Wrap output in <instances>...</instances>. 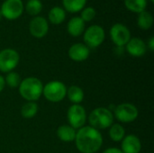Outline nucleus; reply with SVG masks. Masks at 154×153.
I'll return each instance as SVG.
<instances>
[{
	"mask_svg": "<svg viewBox=\"0 0 154 153\" xmlns=\"http://www.w3.org/2000/svg\"><path fill=\"white\" fill-rule=\"evenodd\" d=\"M75 143L79 152L96 153L103 145V137L98 130L90 125L83 126L77 131Z\"/></svg>",
	"mask_w": 154,
	"mask_h": 153,
	"instance_id": "nucleus-1",
	"label": "nucleus"
},
{
	"mask_svg": "<svg viewBox=\"0 0 154 153\" xmlns=\"http://www.w3.org/2000/svg\"><path fill=\"white\" fill-rule=\"evenodd\" d=\"M43 85L42 81L34 77H29L21 81L19 93L21 96L28 102L37 101L42 95Z\"/></svg>",
	"mask_w": 154,
	"mask_h": 153,
	"instance_id": "nucleus-2",
	"label": "nucleus"
},
{
	"mask_svg": "<svg viewBox=\"0 0 154 153\" xmlns=\"http://www.w3.org/2000/svg\"><path fill=\"white\" fill-rule=\"evenodd\" d=\"M88 122L91 127L98 131L106 129L113 124L114 115L108 108L97 107L90 113Z\"/></svg>",
	"mask_w": 154,
	"mask_h": 153,
	"instance_id": "nucleus-3",
	"label": "nucleus"
},
{
	"mask_svg": "<svg viewBox=\"0 0 154 153\" xmlns=\"http://www.w3.org/2000/svg\"><path fill=\"white\" fill-rule=\"evenodd\" d=\"M42 95L48 101L52 103H59L66 97L67 87L60 81L53 80L43 86Z\"/></svg>",
	"mask_w": 154,
	"mask_h": 153,
	"instance_id": "nucleus-4",
	"label": "nucleus"
},
{
	"mask_svg": "<svg viewBox=\"0 0 154 153\" xmlns=\"http://www.w3.org/2000/svg\"><path fill=\"white\" fill-rule=\"evenodd\" d=\"M106 32L102 26L98 24L90 25L87 28L83 33L84 44L88 48H97L99 47L105 41Z\"/></svg>",
	"mask_w": 154,
	"mask_h": 153,
	"instance_id": "nucleus-5",
	"label": "nucleus"
},
{
	"mask_svg": "<svg viewBox=\"0 0 154 153\" xmlns=\"http://www.w3.org/2000/svg\"><path fill=\"white\" fill-rule=\"evenodd\" d=\"M24 5L22 0H5L0 7L2 16L7 20L18 19L23 13Z\"/></svg>",
	"mask_w": 154,
	"mask_h": 153,
	"instance_id": "nucleus-6",
	"label": "nucleus"
},
{
	"mask_svg": "<svg viewBox=\"0 0 154 153\" xmlns=\"http://www.w3.org/2000/svg\"><path fill=\"white\" fill-rule=\"evenodd\" d=\"M20 60L19 53L14 49H4L0 50V71L9 73L18 65Z\"/></svg>",
	"mask_w": 154,
	"mask_h": 153,
	"instance_id": "nucleus-7",
	"label": "nucleus"
},
{
	"mask_svg": "<svg viewBox=\"0 0 154 153\" xmlns=\"http://www.w3.org/2000/svg\"><path fill=\"white\" fill-rule=\"evenodd\" d=\"M139 111L137 107L130 103H123L115 109L114 117L121 123H132L138 117Z\"/></svg>",
	"mask_w": 154,
	"mask_h": 153,
	"instance_id": "nucleus-8",
	"label": "nucleus"
},
{
	"mask_svg": "<svg viewBox=\"0 0 154 153\" xmlns=\"http://www.w3.org/2000/svg\"><path fill=\"white\" fill-rule=\"evenodd\" d=\"M110 38L116 47H124L131 39V32L123 23H115L110 29Z\"/></svg>",
	"mask_w": 154,
	"mask_h": 153,
	"instance_id": "nucleus-9",
	"label": "nucleus"
},
{
	"mask_svg": "<svg viewBox=\"0 0 154 153\" xmlns=\"http://www.w3.org/2000/svg\"><path fill=\"white\" fill-rule=\"evenodd\" d=\"M69 124L74 129H80L87 121V113L85 108L80 105H72L67 113Z\"/></svg>",
	"mask_w": 154,
	"mask_h": 153,
	"instance_id": "nucleus-10",
	"label": "nucleus"
},
{
	"mask_svg": "<svg viewBox=\"0 0 154 153\" xmlns=\"http://www.w3.org/2000/svg\"><path fill=\"white\" fill-rule=\"evenodd\" d=\"M29 32L34 38H43L49 32L48 21L43 16H34L29 23Z\"/></svg>",
	"mask_w": 154,
	"mask_h": 153,
	"instance_id": "nucleus-11",
	"label": "nucleus"
},
{
	"mask_svg": "<svg viewBox=\"0 0 154 153\" xmlns=\"http://www.w3.org/2000/svg\"><path fill=\"white\" fill-rule=\"evenodd\" d=\"M89 52H90L89 48L87 45L81 42H78L72 44L69 47L68 54L72 60L77 62H81L88 58Z\"/></svg>",
	"mask_w": 154,
	"mask_h": 153,
	"instance_id": "nucleus-12",
	"label": "nucleus"
},
{
	"mask_svg": "<svg viewBox=\"0 0 154 153\" xmlns=\"http://www.w3.org/2000/svg\"><path fill=\"white\" fill-rule=\"evenodd\" d=\"M126 51L133 57H142L146 53L147 46L144 41L138 37L131 38L125 45Z\"/></svg>",
	"mask_w": 154,
	"mask_h": 153,
	"instance_id": "nucleus-13",
	"label": "nucleus"
},
{
	"mask_svg": "<svg viewBox=\"0 0 154 153\" xmlns=\"http://www.w3.org/2000/svg\"><path fill=\"white\" fill-rule=\"evenodd\" d=\"M121 147L123 153H140L142 150V142L136 135L130 134L125 136L122 140Z\"/></svg>",
	"mask_w": 154,
	"mask_h": 153,
	"instance_id": "nucleus-14",
	"label": "nucleus"
},
{
	"mask_svg": "<svg viewBox=\"0 0 154 153\" xmlns=\"http://www.w3.org/2000/svg\"><path fill=\"white\" fill-rule=\"evenodd\" d=\"M85 24H86V23L79 16L72 17L68 23L67 31L71 36L79 37L84 33V32L86 30Z\"/></svg>",
	"mask_w": 154,
	"mask_h": 153,
	"instance_id": "nucleus-15",
	"label": "nucleus"
},
{
	"mask_svg": "<svg viewBox=\"0 0 154 153\" xmlns=\"http://www.w3.org/2000/svg\"><path fill=\"white\" fill-rule=\"evenodd\" d=\"M77 131L70 125H61L57 130L58 138L64 142H70L75 141Z\"/></svg>",
	"mask_w": 154,
	"mask_h": 153,
	"instance_id": "nucleus-16",
	"label": "nucleus"
},
{
	"mask_svg": "<svg viewBox=\"0 0 154 153\" xmlns=\"http://www.w3.org/2000/svg\"><path fill=\"white\" fill-rule=\"evenodd\" d=\"M48 19L52 24H60L66 19V11L60 6H54L49 11Z\"/></svg>",
	"mask_w": 154,
	"mask_h": 153,
	"instance_id": "nucleus-17",
	"label": "nucleus"
},
{
	"mask_svg": "<svg viewBox=\"0 0 154 153\" xmlns=\"http://www.w3.org/2000/svg\"><path fill=\"white\" fill-rule=\"evenodd\" d=\"M66 96L73 105H79L84 99V91L78 86H70L67 88Z\"/></svg>",
	"mask_w": 154,
	"mask_h": 153,
	"instance_id": "nucleus-18",
	"label": "nucleus"
},
{
	"mask_svg": "<svg viewBox=\"0 0 154 153\" xmlns=\"http://www.w3.org/2000/svg\"><path fill=\"white\" fill-rule=\"evenodd\" d=\"M153 15L148 12V11H143L140 14H138L137 16V25L140 29L142 30H149L152 27L153 25Z\"/></svg>",
	"mask_w": 154,
	"mask_h": 153,
	"instance_id": "nucleus-19",
	"label": "nucleus"
},
{
	"mask_svg": "<svg viewBox=\"0 0 154 153\" xmlns=\"http://www.w3.org/2000/svg\"><path fill=\"white\" fill-rule=\"evenodd\" d=\"M86 4L87 0H62L63 9L71 14L80 12L84 7H86Z\"/></svg>",
	"mask_w": 154,
	"mask_h": 153,
	"instance_id": "nucleus-20",
	"label": "nucleus"
},
{
	"mask_svg": "<svg viewBox=\"0 0 154 153\" xmlns=\"http://www.w3.org/2000/svg\"><path fill=\"white\" fill-rule=\"evenodd\" d=\"M124 3L127 10L137 14L145 11L148 5L147 0H124Z\"/></svg>",
	"mask_w": 154,
	"mask_h": 153,
	"instance_id": "nucleus-21",
	"label": "nucleus"
},
{
	"mask_svg": "<svg viewBox=\"0 0 154 153\" xmlns=\"http://www.w3.org/2000/svg\"><path fill=\"white\" fill-rule=\"evenodd\" d=\"M125 136V130L121 124H115L109 127V137L112 141L116 142H122Z\"/></svg>",
	"mask_w": 154,
	"mask_h": 153,
	"instance_id": "nucleus-22",
	"label": "nucleus"
},
{
	"mask_svg": "<svg viewBox=\"0 0 154 153\" xmlns=\"http://www.w3.org/2000/svg\"><path fill=\"white\" fill-rule=\"evenodd\" d=\"M25 12L32 16H37L42 10V3L41 0H28L24 5Z\"/></svg>",
	"mask_w": 154,
	"mask_h": 153,
	"instance_id": "nucleus-23",
	"label": "nucleus"
},
{
	"mask_svg": "<svg viewBox=\"0 0 154 153\" xmlns=\"http://www.w3.org/2000/svg\"><path fill=\"white\" fill-rule=\"evenodd\" d=\"M38 110H39V106L35 102H27L22 106L21 115L23 118L31 119L37 115Z\"/></svg>",
	"mask_w": 154,
	"mask_h": 153,
	"instance_id": "nucleus-24",
	"label": "nucleus"
},
{
	"mask_svg": "<svg viewBox=\"0 0 154 153\" xmlns=\"http://www.w3.org/2000/svg\"><path fill=\"white\" fill-rule=\"evenodd\" d=\"M5 85H7L9 87L16 88V87H19L22 79L18 73L14 71H11L7 73L6 77L5 78Z\"/></svg>",
	"mask_w": 154,
	"mask_h": 153,
	"instance_id": "nucleus-25",
	"label": "nucleus"
},
{
	"mask_svg": "<svg viewBox=\"0 0 154 153\" xmlns=\"http://www.w3.org/2000/svg\"><path fill=\"white\" fill-rule=\"evenodd\" d=\"M97 15V11L94 7L92 6H87L84 7L81 11H80V18L85 22H91Z\"/></svg>",
	"mask_w": 154,
	"mask_h": 153,
	"instance_id": "nucleus-26",
	"label": "nucleus"
},
{
	"mask_svg": "<svg viewBox=\"0 0 154 153\" xmlns=\"http://www.w3.org/2000/svg\"><path fill=\"white\" fill-rule=\"evenodd\" d=\"M149 49H150V50L151 51H153L154 50V37L153 36H152L150 39H149V41H148V43H147V45H146Z\"/></svg>",
	"mask_w": 154,
	"mask_h": 153,
	"instance_id": "nucleus-27",
	"label": "nucleus"
},
{
	"mask_svg": "<svg viewBox=\"0 0 154 153\" xmlns=\"http://www.w3.org/2000/svg\"><path fill=\"white\" fill-rule=\"evenodd\" d=\"M103 153H123V151L117 148H108Z\"/></svg>",
	"mask_w": 154,
	"mask_h": 153,
	"instance_id": "nucleus-28",
	"label": "nucleus"
},
{
	"mask_svg": "<svg viewBox=\"0 0 154 153\" xmlns=\"http://www.w3.org/2000/svg\"><path fill=\"white\" fill-rule=\"evenodd\" d=\"M5 87V78L3 76L0 75V92H2L4 90Z\"/></svg>",
	"mask_w": 154,
	"mask_h": 153,
	"instance_id": "nucleus-29",
	"label": "nucleus"
},
{
	"mask_svg": "<svg viewBox=\"0 0 154 153\" xmlns=\"http://www.w3.org/2000/svg\"><path fill=\"white\" fill-rule=\"evenodd\" d=\"M2 17H3V16H2V14H1V12H0V20L2 19Z\"/></svg>",
	"mask_w": 154,
	"mask_h": 153,
	"instance_id": "nucleus-30",
	"label": "nucleus"
},
{
	"mask_svg": "<svg viewBox=\"0 0 154 153\" xmlns=\"http://www.w3.org/2000/svg\"><path fill=\"white\" fill-rule=\"evenodd\" d=\"M151 2H152V3H154V0H151Z\"/></svg>",
	"mask_w": 154,
	"mask_h": 153,
	"instance_id": "nucleus-31",
	"label": "nucleus"
},
{
	"mask_svg": "<svg viewBox=\"0 0 154 153\" xmlns=\"http://www.w3.org/2000/svg\"><path fill=\"white\" fill-rule=\"evenodd\" d=\"M3 1H5V0H3Z\"/></svg>",
	"mask_w": 154,
	"mask_h": 153,
	"instance_id": "nucleus-32",
	"label": "nucleus"
}]
</instances>
